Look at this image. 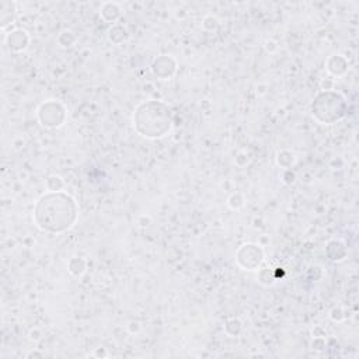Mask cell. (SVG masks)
Instances as JSON below:
<instances>
[{
    "label": "cell",
    "instance_id": "6da1fadb",
    "mask_svg": "<svg viewBox=\"0 0 359 359\" xmlns=\"http://www.w3.org/2000/svg\"><path fill=\"white\" fill-rule=\"evenodd\" d=\"M67 210H76L74 201L65 194L59 192V201H57V208L53 209L52 199L48 195H43L36 205V212H35V219L38 226L42 230H49V231H63L72 226V223L76 219L74 213H59V212H67Z\"/></svg>",
    "mask_w": 359,
    "mask_h": 359
}]
</instances>
